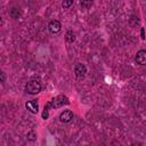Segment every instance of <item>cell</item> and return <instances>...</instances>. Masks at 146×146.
<instances>
[{
  "mask_svg": "<svg viewBox=\"0 0 146 146\" xmlns=\"http://www.w3.org/2000/svg\"><path fill=\"white\" fill-rule=\"evenodd\" d=\"M41 82L39 81V80H31V81H29L27 82V84H26V87H25V90H26V92L27 94H30V95H35V94H38V92H40V90H41Z\"/></svg>",
  "mask_w": 146,
  "mask_h": 146,
  "instance_id": "6da1fadb",
  "label": "cell"
},
{
  "mask_svg": "<svg viewBox=\"0 0 146 146\" xmlns=\"http://www.w3.org/2000/svg\"><path fill=\"white\" fill-rule=\"evenodd\" d=\"M49 103H50L51 108H59V107H62L64 105H68L70 104V100H68V98L66 96L59 95V96L55 97L52 100H50Z\"/></svg>",
  "mask_w": 146,
  "mask_h": 146,
  "instance_id": "7a4b0ae2",
  "label": "cell"
},
{
  "mask_svg": "<svg viewBox=\"0 0 146 146\" xmlns=\"http://www.w3.org/2000/svg\"><path fill=\"white\" fill-rule=\"evenodd\" d=\"M74 73L78 78H83L87 73V67L84 64L82 63H76L75 66H74Z\"/></svg>",
  "mask_w": 146,
  "mask_h": 146,
  "instance_id": "3957f363",
  "label": "cell"
},
{
  "mask_svg": "<svg viewBox=\"0 0 146 146\" xmlns=\"http://www.w3.org/2000/svg\"><path fill=\"white\" fill-rule=\"evenodd\" d=\"M73 119V112L70 110H65L59 114V121L63 123H67Z\"/></svg>",
  "mask_w": 146,
  "mask_h": 146,
  "instance_id": "277c9868",
  "label": "cell"
},
{
  "mask_svg": "<svg viewBox=\"0 0 146 146\" xmlns=\"http://www.w3.org/2000/svg\"><path fill=\"white\" fill-rule=\"evenodd\" d=\"M60 29H62V24H60V22L57 21V19H54V21H51V22L48 24V30H49L51 33H58V32L60 31Z\"/></svg>",
  "mask_w": 146,
  "mask_h": 146,
  "instance_id": "5b68a950",
  "label": "cell"
},
{
  "mask_svg": "<svg viewBox=\"0 0 146 146\" xmlns=\"http://www.w3.org/2000/svg\"><path fill=\"white\" fill-rule=\"evenodd\" d=\"M25 107L33 114H36L39 112V104L36 100H29L25 103Z\"/></svg>",
  "mask_w": 146,
  "mask_h": 146,
  "instance_id": "8992f818",
  "label": "cell"
},
{
  "mask_svg": "<svg viewBox=\"0 0 146 146\" xmlns=\"http://www.w3.org/2000/svg\"><path fill=\"white\" fill-rule=\"evenodd\" d=\"M135 60L139 65H146V50H139L136 54Z\"/></svg>",
  "mask_w": 146,
  "mask_h": 146,
  "instance_id": "52a82bcc",
  "label": "cell"
},
{
  "mask_svg": "<svg viewBox=\"0 0 146 146\" xmlns=\"http://www.w3.org/2000/svg\"><path fill=\"white\" fill-rule=\"evenodd\" d=\"M94 3V0H81L80 1V6L83 9H89Z\"/></svg>",
  "mask_w": 146,
  "mask_h": 146,
  "instance_id": "ba28073f",
  "label": "cell"
},
{
  "mask_svg": "<svg viewBox=\"0 0 146 146\" xmlns=\"http://www.w3.org/2000/svg\"><path fill=\"white\" fill-rule=\"evenodd\" d=\"M65 39H66V41H67L68 43H72V42H74V40H75V35H74V33H73L72 31H67L66 34H65Z\"/></svg>",
  "mask_w": 146,
  "mask_h": 146,
  "instance_id": "9c48e42d",
  "label": "cell"
},
{
  "mask_svg": "<svg viewBox=\"0 0 146 146\" xmlns=\"http://www.w3.org/2000/svg\"><path fill=\"white\" fill-rule=\"evenodd\" d=\"M9 15L13 17V18H18L19 16H21V10H19V8H13V9H10V13H9Z\"/></svg>",
  "mask_w": 146,
  "mask_h": 146,
  "instance_id": "30bf717a",
  "label": "cell"
},
{
  "mask_svg": "<svg viewBox=\"0 0 146 146\" xmlns=\"http://www.w3.org/2000/svg\"><path fill=\"white\" fill-rule=\"evenodd\" d=\"M49 108H51L50 106V103H48L47 105H44V108H43V112H42V119H48L49 116Z\"/></svg>",
  "mask_w": 146,
  "mask_h": 146,
  "instance_id": "8fae6325",
  "label": "cell"
},
{
  "mask_svg": "<svg viewBox=\"0 0 146 146\" xmlns=\"http://www.w3.org/2000/svg\"><path fill=\"white\" fill-rule=\"evenodd\" d=\"M73 3H74V0H64V1L62 2V7L65 8V9H67V8H70Z\"/></svg>",
  "mask_w": 146,
  "mask_h": 146,
  "instance_id": "7c38bea8",
  "label": "cell"
},
{
  "mask_svg": "<svg viewBox=\"0 0 146 146\" xmlns=\"http://www.w3.org/2000/svg\"><path fill=\"white\" fill-rule=\"evenodd\" d=\"M35 138H36V135L34 133V132H30L29 135H27V139H30V140H35Z\"/></svg>",
  "mask_w": 146,
  "mask_h": 146,
  "instance_id": "4fadbf2b",
  "label": "cell"
},
{
  "mask_svg": "<svg viewBox=\"0 0 146 146\" xmlns=\"http://www.w3.org/2000/svg\"><path fill=\"white\" fill-rule=\"evenodd\" d=\"M0 76H1V83L3 84V83H5V80H6V74H5V72H0Z\"/></svg>",
  "mask_w": 146,
  "mask_h": 146,
  "instance_id": "5bb4252c",
  "label": "cell"
},
{
  "mask_svg": "<svg viewBox=\"0 0 146 146\" xmlns=\"http://www.w3.org/2000/svg\"><path fill=\"white\" fill-rule=\"evenodd\" d=\"M140 35H141V39H145V30H144V27H141V30H140Z\"/></svg>",
  "mask_w": 146,
  "mask_h": 146,
  "instance_id": "9a60e30c",
  "label": "cell"
}]
</instances>
